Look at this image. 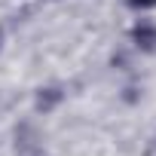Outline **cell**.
I'll return each mask as SVG.
<instances>
[{
	"instance_id": "1",
	"label": "cell",
	"mask_w": 156,
	"mask_h": 156,
	"mask_svg": "<svg viewBox=\"0 0 156 156\" xmlns=\"http://www.w3.org/2000/svg\"><path fill=\"white\" fill-rule=\"evenodd\" d=\"M132 37H135L138 46H144V49H153V46H156V28H153V25H138V28L132 31Z\"/></svg>"
},
{
	"instance_id": "2",
	"label": "cell",
	"mask_w": 156,
	"mask_h": 156,
	"mask_svg": "<svg viewBox=\"0 0 156 156\" xmlns=\"http://www.w3.org/2000/svg\"><path fill=\"white\" fill-rule=\"evenodd\" d=\"M55 101H58V89H46V95H40V98H37V107H43V110H46V107H52Z\"/></svg>"
},
{
	"instance_id": "3",
	"label": "cell",
	"mask_w": 156,
	"mask_h": 156,
	"mask_svg": "<svg viewBox=\"0 0 156 156\" xmlns=\"http://www.w3.org/2000/svg\"><path fill=\"white\" fill-rule=\"evenodd\" d=\"M129 3H132V6H153L156 0H129Z\"/></svg>"
}]
</instances>
